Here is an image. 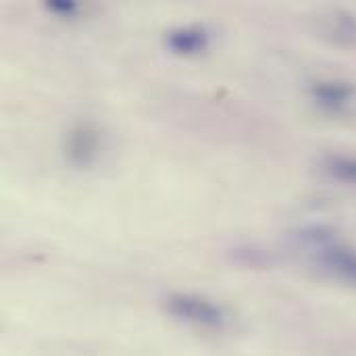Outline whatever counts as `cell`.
Here are the masks:
<instances>
[{
	"instance_id": "6da1fadb",
	"label": "cell",
	"mask_w": 356,
	"mask_h": 356,
	"mask_svg": "<svg viewBox=\"0 0 356 356\" xmlns=\"http://www.w3.org/2000/svg\"><path fill=\"white\" fill-rule=\"evenodd\" d=\"M165 309L173 319L194 325V327H200V330L221 332V330L229 327V323H232V315L223 305H219L207 296L192 294V292L169 294L165 300Z\"/></svg>"
},
{
	"instance_id": "7a4b0ae2",
	"label": "cell",
	"mask_w": 356,
	"mask_h": 356,
	"mask_svg": "<svg viewBox=\"0 0 356 356\" xmlns=\"http://www.w3.org/2000/svg\"><path fill=\"white\" fill-rule=\"evenodd\" d=\"M302 242L311 250V257L323 271L356 286V248L340 242L325 229H311L302 234Z\"/></svg>"
},
{
	"instance_id": "3957f363",
	"label": "cell",
	"mask_w": 356,
	"mask_h": 356,
	"mask_svg": "<svg viewBox=\"0 0 356 356\" xmlns=\"http://www.w3.org/2000/svg\"><path fill=\"white\" fill-rule=\"evenodd\" d=\"M165 44L173 54L179 56H194L209 48L211 44V31L207 25L194 23V25H181L171 29L165 35Z\"/></svg>"
},
{
	"instance_id": "277c9868",
	"label": "cell",
	"mask_w": 356,
	"mask_h": 356,
	"mask_svg": "<svg viewBox=\"0 0 356 356\" xmlns=\"http://www.w3.org/2000/svg\"><path fill=\"white\" fill-rule=\"evenodd\" d=\"M311 98L330 113L346 111L356 98V88L346 81H317L311 86Z\"/></svg>"
},
{
	"instance_id": "5b68a950",
	"label": "cell",
	"mask_w": 356,
	"mask_h": 356,
	"mask_svg": "<svg viewBox=\"0 0 356 356\" xmlns=\"http://www.w3.org/2000/svg\"><path fill=\"white\" fill-rule=\"evenodd\" d=\"M100 146V136L92 125H77L69 131L67 142H65V150L71 163L75 165H88Z\"/></svg>"
},
{
	"instance_id": "8992f818",
	"label": "cell",
	"mask_w": 356,
	"mask_h": 356,
	"mask_svg": "<svg viewBox=\"0 0 356 356\" xmlns=\"http://www.w3.org/2000/svg\"><path fill=\"white\" fill-rule=\"evenodd\" d=\"M323 171L342 184L356 186V156L332 154L323 161Z\"/></svg>"
},
{
	"instance_id": "52a82bcc",
	"label": "cell",
	"mask_w": 356,
	"mask_h": 356,
	"mask_svg": "<svg viewBox=\"0 0 356 356\" xmlns=\"http://www.w3.org/2000/svg\"><path fill=\"white\" fill-rule=\"evenodd\" d=\"M46 6L60 17H71L77 10V2H73V0H50V2H46Z\"/></svg>"
}]
</instances>
